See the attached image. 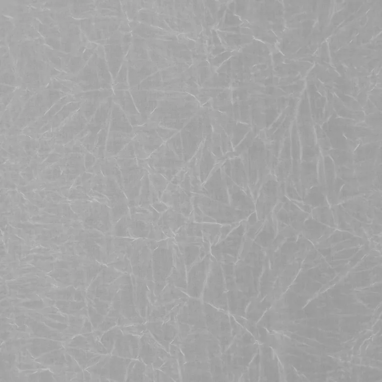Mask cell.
Instances as JSON below:
<instances>
[{
	"instance_id": "obj_1",
	"label": "cell",
	"mask_w": 382,
	"mask_h": 382,
	"mask_svg": "<svg viewBox=\"0 0 382 382\" xmlns=\"http://www.w3.org/2000/svg\"><path fill=\"white\" fill-rule=\"evenodd\" d=\"M148 244L152 251L153 279L156 287H163L170 275L174 266V238L160 241L148 239Z\"/></svg>"
},
{
	"instance_id": "obj_2",
	"label": "cell",
	"mask_w": 382,
	"mask_h": 382,
	"mask_svg": "<svg viewBox=\"0 0 382 382\" xmlns=\"http://www.w3.org/2000/svg\"><path fill=\"white\" fill-rule=\"evenodd\" d=\"M122 174V189L128 199L129 208L137 205L142 179L147 170L136 158L117 159Z\"/></svg>"
},
{
	"instance_id": "obj_3",
	"label": "cell",
	"mask_w": 382,
	"mask_h": 382,
	"mask_svg": "<svg viewBox=\"0 0 382 382\" xmlns=\"http://www.w3.org/2000/svg\"><path fill=\"white\" fill-rule=\"evenodd\" d=\"M181 160L166 142L145 159L151 169L163 175L169 182L179 171Z\"/></svg>"
},
{
	"instance_id": "obj_4",
	"label": "cell",
	"mask_w": 382,
	"mask_h": 382,
	"mask_svg": "<svg viewBox=\"0 0 382 382\" xmlns=\"http://www.w3.org/2000/svg\"><path fill=\"white\" fill-rule=\"evenodd\" d=\"M131 271L135 277L152 281V251L146 239H134L130 258Z\"/></svg>"
},
{
	"instance_id": "obj_5",
	"label": "cell",
	"mask_w": 382,
	"mask_h": 382,
	"mask_svg": "<svg viewBox=\"0 0 382 382\" xmlns=\"http://www.w3.org/2000/svg\"><path fill=\"white\" fill-rule=\"evenodd\" d=\"M133 128L134 138L142 146L148 157L164 143L154 126L149 123L133 127Z\"/></svg>"
},
{
	"instance_id": "obj_6",
	"label": "cell",
	"mask_w": 382,
	"mask_h": 382,
	"mask_svg": "<svg viewBox=\"0 0 382 382\" xmlns=\"http://www.w3.org/2000/svg\"><path fill=\"white\" fill-rule=\"evenodd\" d=\"M184 216L171 208L161 214L158 225L167 238H174L176 232L185 223Z\"/></svg>"
},
{
	"instance_id": "obj_7",
	"label": "cell",
	"mask_w": 382,
	"mask_h": 382,
	"mask_svg": "<svg viewBox=\"0 0 382 382\" xmlns=\"http://www.w3.org/2000/svg\"><path fill=\"white\" fill-rule=\"evenodd\" d=\"M151 124L154 126L158 134L162 138L164 142H166L168 140H169L172 136H173L178 132V131L175 130L162 127L156 125H153L152 124Z\"/></svg>"
},
{
	"instance_id": "obj_8",
	"label": "cell",
	"mask_w": 382,
	"mask_h": 382,
	"mask_svg": "<svg viewBox=\"0 0 382 382\" xmlns=\"http://www.w3.org/2000/svg\"><path fill=\"white\" fill-rule=\"evenodd\" d=\"M179 133L177 132L173 136H172L169 140H168L166 143L168 146L172 149V150L177 155L180 159V143L179 140Z\"/></svg>"
}]
</instances>
